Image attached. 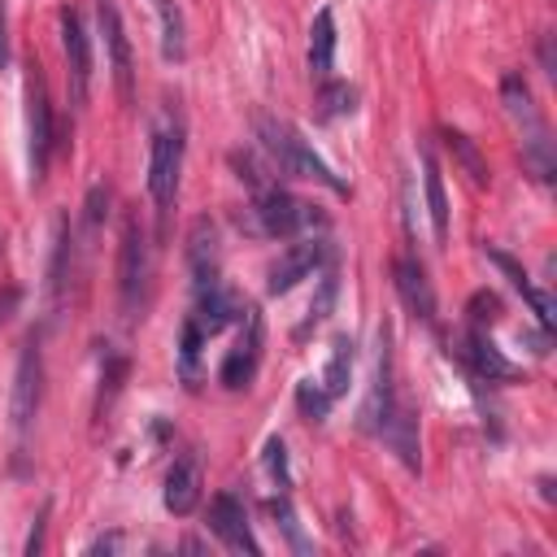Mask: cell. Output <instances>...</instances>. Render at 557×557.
I'll return each mask as SVG.
<instances>
[{"label": "cell", "mask_w": 557, "mask_h": 557, "mask_svg": "<svg viewBox=\"0 0 557 557\" xmlns=\"http://www.w3.org/2000/svg\"><path fill=\"white\" fill-rule=\"evenodd\" d=\"M61 52H65V65H70V100L83 104L87 91H91V35L78 17V9H61Z\"/></svg>", "instance_id": "52a82bcc"}, {"label": "cell", "mask_w": 557, "mask_h": 557, "mask_svg": "<svg viewBox=\"0 0 557 557\" xmlns=\"http://www.w3.org/2000/svg\"><path fill=\"white\" fill-rule=\"evenodd\" d=\"M205 331L187 318L183 322V331H178V379H183V387H200V348H205Z\"/></svg>", "instance_id": "7402d4cb"}, {"label": "cell", "mask_w": 557, "mask_h": 557, "mask_svg": "<svg viewBox=\"0 0 557 557\" xmlns=\"http://www.w3.org/2000/svg\"><path fill=\"white\" fill-rule=\"evenodd\" d=\"M44 518H48V505L39 509V518H35V527H30V540H26V553H39V548H44Z\"/></svg>", "instance_id": "4dcf8cb0"}, {"label": "cell", "mask_w": 557, "mask_h": 557, "mask_svg": "<svg viewBox=\"0 0 557 557\" xmlns=\"http://www.w3.org/2000/svg\"><path fill=\"white\" fill-rule=\"evenodd\" d=\"M444 144H448V152L457 157V165L466 170V178H470L474 187H487V178H492V174H487V161L479 157L474 139H470L466 131H453V126H448V131H444Z\"/></svg>", "instance_id": "603a6c76"}, {"label": "cell", "mask_w": 557, "mask_h": 557, "mask_svg": "<svg viewBox=\"0 0 557 557\" xmlns=\"http://www.w3.org/2000/svg\"><path fill=\"white\" fill-rule=\"evenodd\" d=\"M335 292H339V283H335V274H322V287H318V296L309 300V318L296 326V339H305L326 313H331V305H335Z\"/></svg>", "instance_id": "d4e9b609"}, {"label": "cell", "mask_w": 557, "mask_h": 557, "mask_svg": "<svg viewBox=\"0 0 557 557\" xmlns=\"http://www.w3.org/2000/svg\"><path fill=\"white\" fill-rule=\"evenodd\" d=\"M117 544H122L117 535H104V540H96V544H91V553H113Z\"/></svg>", "instance_id": "1f68e13d"}, {"label": "cell", "mask_w": 557, "mask_h": 557, "mask_svg": "<svg viewBox=\"0 0 557 557\" xmlns=\"http://www.w3.org/2000/svg\"><path fill=\"white\" fill-rule=\"evenodd\" d=\"M117 292H122V309L135 313L144 305L148 292V239L139 218L122 222V252H117Z\"/></svg>", "instance_id": "5b68a950"}, {"label": "cell", "mask_w": 557, "mask_h": 557, "mask_svg": "<svg viewBox=\"0 0 557 557\" xmlns=\"http://www.w3.org/2000/svg\"><path fill=\"white\" fill-rule=\"evenodd\" d=\"M187 265H191V283L196 292L213 287L222 274V248H218V226L209 218H196L187 231Z\"/></svg>", "instance_id": "8fae6325"}, {"label": "cell", "mask_w": 557, "mask_h": 557, "mask_svg": "<svg viewBox=\"0 0 557 557\" xmlns=\"http://www.w3.org/2000/svg\"><path fill=\"white\" fill-rule=\"evenodd\" d=\"M322 257H326L322 239H300V244H292V248H287V252H278V261L270 265L265 292H270V296H283V292H292L300 278H309V274L322 265Z\"/></svg>", "instance_id": "30bf717a"}, {"label": "cell", "mask_w": 557, "mask_h": 557, "mask_svg": "<svg viewBox=\"0 0 557 557\" xmlns=\"http://www.w3.org/2000/svg\"><path fill=\"white\" fill-rule=\"evenodd\" d=\"M39 396H44V357H39V344L26 339L17 370H13V392H9V422L17 435L30 431L35 413H39Z\"/></svg>", "instance_id": "8992f818"}, {"label": "cell", "mask_w": 557, "mask_h": 557, "mask_svg": "<svg viewBox=\"0 0 557 557\" xmlns=\"http://www.w3.org/2000/svg\"><path fill=\"white\" fill-rule=\"evenodd\" d=\"M26 139H30V178L39 183L44 170H48V157H52V104H48V87H44V74L39 65H30L26 74Z\"/></svg>", "instance_id": "277c9868"}, {"label": "cell", "mask_w": 557, "mask_h": 557, "mask_svg": "<svg viewBox=\"0 0 557 557\" xmlns=\"http://www.w3.org/2000/svg\"><path fill=\"white\" fill-rule=\"evenodd\" d=\"M487 261L505 270V278H509V283L522 292V300L531 305V313L540 318V326H544V331H553V322H557V305H553V300H548V296H544V292L531 283V274H527V270H522V265H518L509 252H500V248H487Z\"/></svg>", "instance_id": "2e32d148"}, {"label": "cell", "mask_w": 557, "mask_h": 557, "mask_svg": "<svg viewBox=\"0 0 557 557\" xmlns=\"http://www.w3.org/2000/svg\"><path fill=\"white\" fill-rule=\"evenodd\" d=\"M96 17H100V35H104L113 87H117V96L131 104V100H135V61H131V44H126V30H122V17H117L113 0H100V4H96Z\"/></svg>", "instance_id": "ba28073f"}, {"label": "cell", "mask_w": 557, "mask_h": 557, "mask_svg": "<svg viewBox=\"0 0 557 557\" xmlns=\"http://www.w3.org/2000/svg\"><path fill=\"white\" fill-rule=\"evenodd\" d=\"M422 187H426V213H431L435 244H448V196H444V178L431 152H422Z\"/></svg>", "instance_id": "d6986e66"}, {"label": "cell", "mask_w": 557, "mask_h": 557, "mask_svg": "<svg viewBox=\"0 0 557 557\" xmlns=\"http://www.w3.org/2000/svg\"><path fill=\"white\" fill-rule=\"evenodd\" d=\"M379 435L392 444V453L409 466V470H418L422 466V444H418V418H413V409H405L400 400L387 409V418L379 422Z\"/></svg>", "instance_id": "9a60e30c"}, {"label": "cell", "mask_w": 557, "mask_h": 557, "mask_svg": "<svg viewBox=\"0 0 557 557\" xmlns=\"http://www.w3.org/2000/svg\"><path fill=\"white\" fill-rule=\"evenodd\" d=\"M265 470L274 474L278 492L292 483V474H287V448H283V440H270V444H265Z\"/></svg>", "instance_id": "83f0119b"}, {"label": "cell", "mask_w": 557, "mask_h": 557, "mask_svg": "<svg viewBox=\"0 0 557 557\" xmlns=\"http://www.w3.org/2000/svg\"><path fill=\"white\" fill-rule=\"evenodd\" d=\"M392 283H396L405 309H409L418 322H435V292H431V283H426V274H422V265H418L413 257H396Z\"/></svg>", "instance_id": "4fadbf2b"}, {"label": "cell", "mask_w": 557, "mask_h": 557, "mask_svg": "<svg viewBox=\"0 0 557 557\" xmlns=\"http://www.w3.org/2000/svg\"><path fill=\"white\" fill-rule=\"evenodd\" d=\"M252 213H257V231H261V235H283V239L296 235V231H305V226H313V222H322L318 205H305V200H296L292 191L274 187V183L257 187Z\"/></svg>", "instance_id": "3957f363"}, {"label": "cell", "mask_w": 557, "mask_h": 557, "mask_svg": "<svg viewBox=\"0 0 557 557\" xmlns=\"http://www.w3.org/2000/svg\"><path fill=\"white\" fill-rule=\"evenodd\" d=\"M196 505H200V466L191 457H183L165 474V509L174 518H187Z\"/></svg>", "instance_id": "e0dca14e"}, {"label": "cell", "mask_w": 557, "mask_h": 557, "mask_svg": "<svg viewBox=\"0 0 557 557\" xmlns=\"http://www.w3.org/2000/svg\"><path fill=\"white\" fill-rule=\"evenodd\" d=\"M257 135H261V148L278 161V170L287 174H300V178H318L322 187H331L335 196H348V183L335 178V170L309 148V139H300V131H292L287 122L278 117H257Z\"/></svg>", "instance_id": "6da1fadb"}, {"label": "cell", "mask_w": 557, "mask_h": 557, "mask_svg": "<svg viewBox=\"0 0 557 557\" xmlns=\"http://www.w3.org/2000/svg\"><path fill=\"white\" fill-rule=\"evenodd\" d=\"M157 17H161V57L165 61H183L187 57V26L174 0H152Z\"/></svg>", "instance_id": "44dd1931"}, {"label": "cell", "mask_w": 557, "mask_h": 557, "mask_svg": "<svg viewBox=\"0 0 557 557\" xmlns=\"http://www.w3.org/2000/svg\"><path fill=\"white\" fill-rule=\"evenodd\" d=\"M235 313H239V305H235V296H231L222 283L196 292V313H191V322H196L205 335H218Z\"/></svg>", "instance_id": "ac0fdd59"}, {"label": "cell", "mask_w": 557, "mask_h": 557, "mask_svg": "<svg viewBox=\"0 0 557 557\" xmlns=\"http://www.w3.org/2000/svg\"><path fill=\"white\" fill-rule=\"evenodd\" d=\"M209 531H213L226 548H235V553H261V544H257V535H252V527H248V513H244V505H239L231 492L213 496V505H209Z\"/></svg>", "instance_id": "7c38bea8"}, {"label": "cell", "mask_w": 557, "mask_h": 557, "mask_svg": "<svg viewBox=\"0 0 557 557\" xmlns=\"http://www.w3.org/2000/svg\"><path fill=\"white\" fill-rule=\"evenodd\" d=\"M104 213H109V191L96 183V187L87 191V231H96V226L104 222Z\"/></svg>", "instance_id": "f546056e"}, {"label": "cell", "mask_w": 557, "mask_h": 557, "mask_svg": "<svg viewBox=\"0 0 557 557\" xmlns=\"http://www.w3.org/2000/svg\"><path fill=\"white\" fill-rule=\"evenodd\" d=\"M352 100H357V91H352L348 83H326V87H322V117L352 113Z\"/></svg>", "instance_id": "4316f807"}, {"label": "cell", "mask_w": 557, "mask_h": 557, "mask_svg": "<svg viewBox=\"0 0 557 557\" xmlns=\"http://www.w3.org/2000/svg\"><path fill=\"white\" fill-rule=\"evenodd\" d=\"M496 313H500V300H496L492 292H474V296H470V322H474V326L496 322Z\"/></svg>", "instance_id": "f1b7e54d"}, {"label": "cell", "mask_w": 557, "mask_h": 557, "mask_svg": "<svg viewBox=\"0 0 557 557\" xmlns=\"http://www.w3.org/2000/svg\"><path fill=\"white\" fill-rule=\"evenodd\" d=\"M348 379H352V339L348 335H335L331 339V361H326V374H322V387L326 396H344L348 392Z\"/></svg>", "instance_id": "cb8c5ba5"}, {"label": "cell", "mask_w": 557, "mask_h": 557, "mask_svg": "<svg viewBox=\"0 0 557 557\" xmlns=\"http://www.w3.org/2000/svg\"><path fill=\"white\" fill-rule=\"evenodd\" d=\"M261 335H265V326H261V309H257V305H248V309H244L239 339H235L231 357H226V361H222V370H218L222 387H248V379L257 374V361H261Z\"/></svg>", "instance_id": "9c48e42d"}, {"label": "cell", "mask_w": 557, "mask_h": 557, "mask_svg": "<svg viewBox=\"0 0 557 557\" xmlns=\"http://www.w3.org/2000/svg\"><path fill=\"white\" fill-rule=\"evenodd\" d=\"M461 357L474 366V374L479 379H487V383H509V379H518L522 370L509 361V357H500V348L479 331V326H470L466 335H461Z\"/></svg>", "instance_id": "5bb4252c"}, {"label": "cell", "mask_w": 557, "mask_h": 557, "mask_svg": "<svg viewBox=\"0 0 557 557\" xmlns=\"http://www.w3.org/2000/svg\"><path fill=\"white\" fill-rule=\"evenodd\" d=\"M296 405H300V413L313 418V422H322V418L331 413V396H326V387L313 383V379H305V383L296 387Z\"/></svg>", "instance_id": "484cf974"}, {"label": "cell", "mask_w": 557, "mask_h": 557, "mask_svg": "<svg viewBox=\"0 0 557 557\" xmlns=\"http://www.w3.org/2000/svg\"><path fill=\"white\" fill-rule=\"evenodd\" d=\"M4 57H9V48H4V9H0V65H4Z\"/></svg>", "instance_id": "d6a6232c"}, {"label": "cell", "mask_w": 557, "mask_h": 557, "mask_svg": "<svg viewBox=\"0 0 557 557\" xmlns=\"http://www.w3.org/2000/svg\"><path fill=\"white\" fill-rule=\"evenodd\" d=\"M178 174H183V122L165 113L161 126L152 131V148H148V196L161 218L170 213V205L178 196Z\"/></svg>", "instance_id": "7a4b0ae2"}, {"label": "cell", "mask_w": 557, "mask_h": 557, "mask_svg": "<svg viewBox=\"0 0 557 557\" xmlns=\"http://www.w3.org/2000/svg\"><path fill=\"white\" fill-rule=\"evenodd\" d=\"M331 61H335V17H331V9H318L309 22V70L318 78H326Z\"/></svg>", "instance_id": "ffe728a7"}]
</instances>
